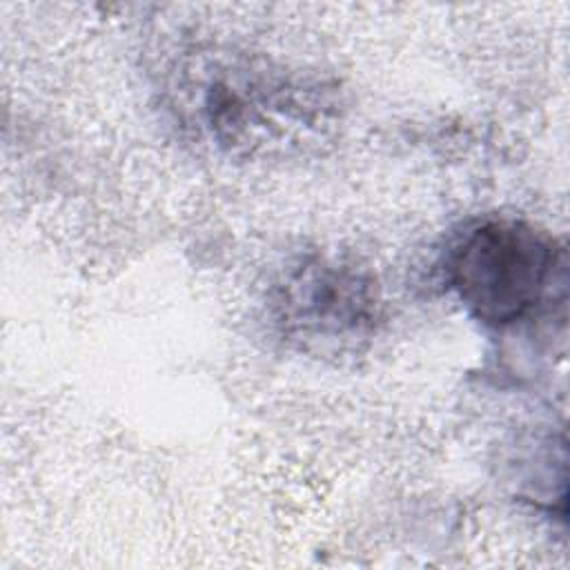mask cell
Here are the masks:
<instances>
[{"label":"cell","mask_w":570,"mask_h":570,"mask_svg":"<svg viewBox=\"0 0 570 570\" xmlns=\"http://www.w3.org/2000/svg\"><path fill=\"white\" fill-rule=\"evenodd\" d=\"M269 307L287 338L316 352L356 347L381 318L374 276L354 261L321 254L283 269Z\"/></svg>","instance_id":"3957f363"},{"label":"cell","mask_w":570,"mask_h":570,"mask_svg":"<svg viewBox=\"0 0 570 570\" xmlns=\"http://www.w3.org/2000/svg\"><path fill=\"white\" fill-rule=\"evenodd\" d=\"M445 278L468 314L488 327H510L563 298L566 252L528 220L485 218L454 240Z\"/></svg>","instance_id":"7a4b0ae2"},{"label":"cell","mask_w":570,"mask_h":570,"mask_svg":"<svg viewBox=\"0 0 570 570\" xmlns=\"http://www.w3.org/2000/svg\"><path fill=\"white\" fill-rule=\"evenodd\" d=\"M183 122L229 156H289L336 122L321 78L247 53H198L174 85Z\"/></svg>","instance_id":"6da1fadb"}]
</instances>
